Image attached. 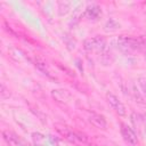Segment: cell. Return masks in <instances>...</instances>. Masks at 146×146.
Wrapping results in <instances>:
<instances>
[{"instance_id":"obj_1","label":"cell","mask_w":146,"mask_h":146,"mask_svg":"<svg viewBox=\"0 0 146 146\" xmlns=\"http://www.w3.org/2000/svg\"><path fill=\"white\" fill-rule=\"evenodd\" d=\"M55 128H56V130H57L63 137H65L67 140H70V141H72V143L82 144V143H87V141H88V138H87L84 135L74 132V131H72V130H71L68 127H66V125L56 124Z\"/></svg>"},{"instance_id":"obj_2","label":"cell","mask_w":146,"mask_h":146,"mask_svg":"<svg viewBox=\"0 0 146 146\" xmlns=\"http://www.w3.org/2000/svg\"><path fill=\"white\" fill-rule=\"evenodd\" d=\"M105 47V40L100 36H95L91 39H88L84 42V48L89 51H100Z\"/></svg>"},{"instance_id":"obj_3","label":"cell","mask_w":146,"mask_h":146,"mask_svg":"<svg viewBox=\"0 0 146 146\" xmlns=\"http://www.w3.org/2000/svg\"><path fill=\"white\" fill-rule=\"evenodd\" d=\"M2 137L9 146H29L27 143H25L22 138H19L17 135H15L11 131H8V130L2 131Z\"/></svg>"},{"instance_id":"obj_4","label":"cell","mask_w":146,"mask_h":146,"mask_svg":"<svg viewBox=\"0 0 146 146\" xmlns=\"http://www.w3.org/2000/svg\"><path fill=\"white\" fill-rule=\"evenodd\" d=\"M107 102L111 105V107L119 114V115H124L125 114V107L124 105L119 100V98L116 96H114L113 94H107L106 95Z\"/></svg>"},{"instance_id":"obj_5","label":"cell","mask_w":146,"mask_h":146,"mask_svg":"<svg viewBox=\"0 0 146 146\" xmlns=\"http://www.w3.org/2000/svg\"><path fill=\"white\" fill-rule=\"evenodd\" d=\"M51 95L60 104H68L71 98H72L71 94L67 90H64V89H55V90H52Z\"/></svg>"},{"instance_id":"obj_6","label":"cell","mask_w":146,"mask_h":146,"mask_svg":"<svg viewBox=\"0 0 146 146\" xmlns=\"http://www.w3.org/2000/svg\"><path fill=\"white\" fill-rule=\"evenodd\" d=\"M89 121L96 128H99V129H106L107 128V122H106L105 117L103 115H100V114H97V113H94V112L90 113Z\"/></svg>"},{"instance_id":"obj_7","label":"cell","mask_w":146,"mask_h":146,"mask_svg":"<svg viewBox=\"0 0 146 146\" xmlns=\"http://www.w3.org/2000/svg\"><path fill=\"white\" fill-rule=\"evenodd\" d=\"M121 132H122V136H123V138H124L125 141H128L131 145L137 144V136H136L135 131L130 127H128L127 124H122Z\"/></svg>"},{"instance_id":"obj_8","label":"cell","mask_w":146,"mask_h":146,"mask_svg":"<svg viewBox=\"0 0 146 146\" xmlns=\"http://www.w3.org/2000/svg\"><path fill=\"white\" fill-rule=\"evenodd\" d=\"M1 91H0V96H1V98H7V97H9V91H8V89L3 86V84H1Z\"/></svg>"},{"instance_id":"obj_9","label":"cell","mask_w":146,"mask_h":146,"mask_svg":"<svg viewBox=\"0 0 146 146\" xmlns=\"http://www.w3.org/2000/svg\"><path fill=\"white\" fill-rule=\"evenodd\" d=\"M140 86H141L143 90L146 92V80H144V79H140Z\"/></svg>"}]
</instances>
